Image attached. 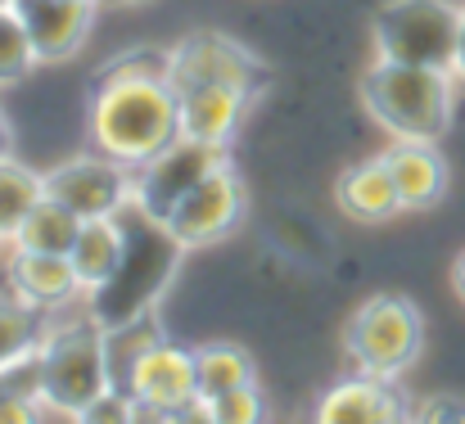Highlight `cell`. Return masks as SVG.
Here are the masks:
<instances>
[{
  "mask_svg": "<svg viewBox=\"0 0 465 424\" xmlns=\"http://www.w3.org/2000/svg\"><path fill=\"white\" fill-rule=\"evenodd\" d=\"M393 185H398V199L407 212L416 208H434L448 190V163L439 153V141H389V149L380 153Z\"/></svg>",
  "mask_w": 465,
  "mask_h": 424,
  "instance_id": "16",
  "label": "cell"
},
{
  "mask_svg": "<svg viewBox=\"0 0 465 424\" xmlns=\"http://www.w3.org/2000/svg\"><path fill=\"white\" fill-rule=\"evenodd\" d=\"M176 95H181V136L203 144H231L253 104L249 86H190Z\"/></svg>",
  "mask_w": 465,
  "mask_h": 424,
  "instance_id": "15",
  "label": "cell"
},
{
  "mask_svg": "<svg viewBox=\"0 0 465 424\" xmlns=\"http://www.w3.org/2000/svg\"><path fill=\"white\" fill-rule=\"evenodd\" d=\"M167 82L176 91L190 86H249L258 91L267 82V68L258 54L222 32H190L167 50Z\"/></svg>",
  "mask_w": 465,
  "mask_h": 424,
  "instance_id": "8",
  "label": "cell"
},
{
  "mask_svg": "<svg viewBox=\"0 0 465 424\" xmlns=\"http://www.w3.org/2000/svg\"><path fill=\"white\" fill-rule=\"evenodd\" d=\"M343 352L352 370L402 380L425 352V316L402 293H371L343 320Z\"/></svg>",
  "mask_w": 465,
  "mask_h": 424,
  "instance_id": "4",
  "label": "cell"
},
{
  "mask_svg": "<svg viewBox=\"0 0 465 424\" xmlns=\"http://www.w3.org/2000/svg\"><path fill=\"white\" fill-rule=\"evenodd\" d=\"M132 402H145L163 411L167 420L176 416H190L194 420V407H199V370H194V352L176 348V343H154L141 361H136V375H132Z\"/></svg>",
  "mask_w": 465,
  "mask_h": 424,
  "instance_id": "10",
  "label": "cell"
},
{
  "mask_svg": "<svg viewBox=\"0 0 465 424\" xmlns=\"http://www.w3.org/2000/svg\"><path fill=\"white\" fill-rule=\"evenodd\" d=\"M163 343V325H158V316L145 307V311H136V316H127V320H118V325H109L104 330V361H109V389H118V393H132V375H136V361Z\"/></svg>",
  "mask_w": 465,
  "mask_h": 424,
  "instance_id": "18",
  "label": "cell"
},
{
  "mask_svg": "<svg viewBox=\"0 0 465 424\" xmlns=\"http://www.w3.org/2000/svg\"><path fill=\"white\" fill-rule=\"evenodd\" d=\"M109 5H141V0H109Z\"/></svg>",
  "mask_w": 465,
  "mask_h": 424,
  "instance_id": "29",
  "label": "cell"
},
{
  "mask_svg": "<svg viewBox=\"0 0 465 424\" xmlns=\"http://www.w3.org/2000/svg\"><path fill=\"white\" fill-rule=\"evenodd\" d=\"M45 199V172H32L14 153L0 158V244H14L27 212Z\"/></svg>",
  "mask_w": 465,
  "mask_h": 424,
  "instance_id": "22",
  "label": "cell"
},
{
  "mask_svg": "<svg viewBox=\"0 0 465 424\" xmlns=\"http://www.w3.org/2000/svg\"><path fill=\"white\" fill-rule=\"evenodd\" d=\"M334 203H339V212L352 217L357 226H384V222H393L398 212H407L380 153H375V158H361V163H348V167L339 172V181H334Z\"/></svg>",
  "mask_w": 465,
  "mask_h": 424,
  "instance_id": "14",
  "label": "cell"
},
{
  "mask_svg": "<svg viewBox=\"0 0 465 424\" xmlns=\"http://www.w3.org/2000/svg\"><path fill=\"white\" fill-rule=\"evenodd\" d=\"M457 82H465V14H461V41H457V64H452Z\"/></svg>",
  "mask_w": 465,
  "mask_h": 424,
  "instance_id": "28",
  "label": "cell"
},
{
  "mask_svg": "<svg viewBox=\"0 0 465 424\" xmlns=\"http://www.w3.org/2000/svg\"><path fill=\"white\" fill-rule=\"evenodd\" d=\"M194 420L253 424V420H262V393H258V384H249V389H231V393H217V398H208V402L194 407Z\"/></svg>",
  "mask_w": 465,
  "mask_h": 424,
  "instance_id": "24",
  "label": "cell"
},
{
  "mask_svg": "<svg viewBox=\"0 0 465 424\" xmlns=\"http://www.w3.org/2000/svg\"><path fill=\"white\" fill-rule=\"evenodd\" d=\"M452 289H457V298L465 302V253L452 262Z\"/></svg>",
  "mask_w": 465,
  "mask_h": 424,
  "instance_id": "27",
  "label": "cell"
},
{
  "mask_svg": "<svg viewBox=\"0 0 465 424\" xmlns=\"http://www.w3.org/2000/svg\"><path fill=\"white\" fill-rule=\"evenodd\" d=\"M411 402L398 393V380H380V375H352L343 384H334L321 402H316V420L321 424H393L411 420Z\"/></svg>",
  "mask_w": 465,
  "mask_h": 424,
  "instance_id": "12",
  "label": "cell"
},
{
  "mask_svg": "<svg viewBox=\"0 0 465 424\" xmlns=\"http://www.w3.org/2000/svg\"><path fill=\"white\" fill-rule=\"evenodd\" d=\"M361 104L393 141H443L457 104V73L375 59L361 73Z\"/></svg>",
  "mask_w": 465,
  "mask_h": 424,
  "instance_id": "2",
  "label": "cell"
},
{
  "mask_svg": "<svg viewBox=\"0 0 465 424\" xmlns=\"http://www.w3.org/2000/svg\"><path fill=\"white\" fill-rule=\"evenodd\" d=\"M91 144L132 172L181 141V95L167 82V50H136L109 64L91 95Z\"/></svg>",
  "mask_w": 465,
  "mask_h": 424,
  "instance_id": "1",
  "label": "cell"
},
{
  "mask_svg": "<svg viewBox=\"0 0 465 424\" xmlns=\"http://www.w3.org/2000/svg\"><path fill=\"white\" fill-rule=\"evenodd\" d=\"M14 14L23 18L41 64L73 59L86 45L91 27H95V5L91 0H14Z\"/></svg>",
  "mask_w": 465,
  "mask_h": 424,
  "instance_id": "11",
  "label": "cell"
},
{
  "mask_svg": "<svg viewBox=\"0 0 465 424\" xmlns=\"http://www.w3.org/2000/svg\"><path fill=\"white\" fill-rule=\"evenodd\" d=\"M77 235H82V217H77L73 208H64L59 199L45 194V199L27 212V222L18 226L14 249H32V253H73Z\"/></svg>",
  "mask_w": 465,
  "mask_h": 424,
  "instance_id": "21",
  "label": "cell"
},
{
  "mask_svg": "<svg viewBox=\"0 0 465 424\" xmlns=\"http://www.w3.org/2000/svg\"><path fill=\"white\" fill-rule=\"evenodd\" d=\"M0 9H14V0H0Z\"/></svg>",
  "mask_w": 465,
  "mask_h": 424,
  "instance_id": "30",
  "label": "cell"
},
{
  "mask_svg": "<svg viewBox=\"0 0 465 424\" xmlns=\"http://www.w3.org/2000/svg\"><path fill=\"white\" fill-rule=\"evenodd\" d=\"M45 325H50V311L23 302L9 284H0V370L36 357V348L45 339Z\"/></svg>",
  "mask_w": 465,
  "mask_h": 424,
  "instance_id": "19",
  "label": "cell"
},
{
  "mask_svg": "<svg viewBox=\"0 0 465 424\" xmlns=\"http://www.w3.org/2000/svg\"><path fill=\"white\" fill-rule=\"evenodd\" d=\"M14 149V127H9V118H5V109H0V158Z\"/></svg>",
  "mask_w": 465,
  "mask_h": 424,
  "instance_id": "26",
  "label": "cell"
},
{
  "mask_svg": "<svg viewBox=\"0 0 465 424\" xmlns=\"http://www.w3.org/2000/svg\"><path fill=\"white\" fill-rule=\"evenodd\" d=\"M73 267H77V281L86 293H100L104 284L118 276L123 258H127V226L118 217H95V222H82V235L73 244Z\"/></svg>",
  "mask_w": 465,
  "mask_h": 424,
  "instance_id": "17",
  "label": "cell"
},
{
  "mask_svg": "<svg viewBox=\"0 0 465 424\" xmlns=\"http://www.w3.org/2000/svg\"><path fill=\"white\" fill-rule=\"evenodd\" d=\"M36 50H32V36L23 27V18L14 9H0V86H14L23 82L32 68H36Z\"/></svg>",
  "mask_w": 465,
  "mask_h": 424,
  "instance_id": "23",
  "label": "cell"
},
{
  "mask_svg": "<svg viewBox=\"0 0 465 424\" xmlns=\"http://www.w3.org/2000/svg\"><path fill=\"white\" fill-rule=\"evenodd\" d=\"M36 389L41 407L54 416L82 420V411L109 393V361H104V325L77 311H50L45 339L36 348Z\"/></svg>",
  "mask_w": 465,
  "mask_h": 424,
  "instance_id": "3",
  "label": "cell"
},
{
  "mask_svg": "<svg viewBox=\"0 0 465 424\" xmlns=\"http://www.w3.org/2000/svg\"><path fill=\"white\" fill-rule=\"evenodd\" d=\"M222 163H231V158H226V144H203V141L181 136L176 144H167L154 163L136 167L132 208L145 212L150 222H163V217L176 208V199H181L190 185H199V181H203L213 167H222Z\"/></svg>",
  "mask_w": 465,
  "mask_h": 424,
  "instance_id": "9",
  "label": "cell"
},
{
  "mask_svg": "<svg viewBox=\"0 0 465 424\" xmlns=\"http://www.w3.org/2000/svg\"><path fill=\"white\" fill-rule=\"evenodd\" d=\"M5 284H9L23 302L41 307V311H64V307H73V302L86 293L68 253H32V249H14V253H9Z\"/></svg>",
  "mask_w": 465,
  "mask_h": 424,
  "instance_id": "13",
  "label": "cell"
},
{
  "mask_svg": "<svg viewBox=\"0 0 465 424\" xmlns=\"http://www.w3.org/2000/svg\"><path fill=\"white\" fill-rule=\"evenodd\" d=\"M244 208H249L244 181L235 176L231 163H222V167H213L199 185H190L176 199V208L163 217V226H167V235L181 249H208V244L226 240L244 222Z\"/></svg>",
  "mask_w": 465,
  "mask_h": 424,
  "instance_id": "6",
  "label": "cell"
},
{
  "mask_svg": "<svg viewBox=\"0 0 465 424\" xmlns=\"http://www.w3.org/2000/svg\"><path fill=\"white\" fill-rule=\"evenodd\" d=\"M132 185H136V172L100 149L77 153L45 172V194L59 199L64 208H73L82 222L123 217V208H132Z\"/></svg>",
  "mask_w": 465,
  "mask_h": 424,
  "instance_id": "7",
  "label": "cell"
},
{
  "mask_svg": "<svg viewBox=\"0 0 465 424\" xmlns=\"http://www.w3.org/2000/svg\"><path fill=\"white\" fill-rule=\"evenodd\" d=\"M194 370H199V402L231 393V389H249L258 384V366L253 352L240 343H203L194 348Z\"/></svg>",
  "mask_w": 465,
  "mask_h": 424,
  "instance_id": "20",
  "label": "cell"
},
{
  "mask_svg": "<svg viewBox=\"0 0 465 424\" xmlns=\"http://www.w3.org/2000/svg\"><path fill=\"white\" fill-rule=\"evenodd\" d=\"M461 14L465 5L457 0H384L371 18L375 59L452 73L457 41H461Z\"/></svg>",
  "mask_w": 465,
  "mask_h": 424,
  "instance_id": "5",
  "label": "cell"
},
{
  "mask_svg": "<svg viewBox=\"0 0 465 424\" xmlns=\"http://www.w3.org/2000/svg\"><path fill=\"white\" fill-rule=\"evenodd\" d=\"M91 5H100V0H91Z\"/></svg>",
  "mask_w": 465,
  "mask_h": 424,
  "instance_id": "31",
  "label": "cell"
},
{
  "mask_svg": "<svg viewBox=\"0 0 465 424\" xmlns=\"http://www.w3.org/2000/svg\"><path fill=\"white\" fill-rule=\"evenodd\" d=\"M411 420H465V402H457V398H430V402L416 407Z\"/></svg>",
  "mask_w": 465,
  "mask_h": 424,
  "instance_id": "25",
  "label": "cell"
}]
</instances>
